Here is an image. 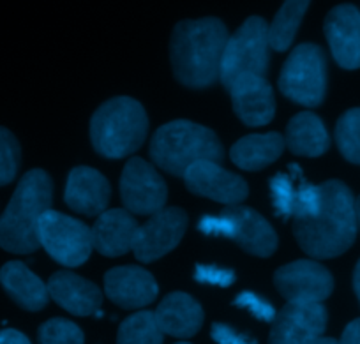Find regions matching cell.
Wrapping results in <instances>:
<instances>
[{
	"label": "cell",
	"mask_w": 360,
	"mask_h": 344,
	"mask_svg": "<svg viewBox=\"0 0 360 344\" xmlns=\"http://www.w3.org/2000/svg\"><path fill=\"white\" fill-rule=\"evenodd\" d=\"M321 207L314 217L295 219L293 234L300 248L318 260L335 258L352 248L356 237L355 198L339 180L321 184Z\"/></svg>",
	"instance_id": "6da1fadb"
},
{
	"label": "cell",
	"mask_w": 360,
	"mask_h": 344,
	"mask_svg": "<svg viewBox=\"0 0 360 344\" xmlns=\"http://www.w3.org/2000/svg\"><path fill=\"white\" fill-rule=\"evenodd\" d=\"M228 39L226 27L217 18L176 23L169 43L175 78L191 89H205L217 82Z\"/></svg>",
	"instance_id": "7a4b0ae2"
},
{
	"label": "cell",
	"mask_w": 360,
	"mask_h": 344,
	"mask_svg": "<svg viewBox=\"0 0 360 344\" xmlns=\"http://www.w3.org/2000/svg\"><path fill=\"white\" fill-rule=\"evenodd\" d=\"M53 186L44 170H30L16 186L15 194L0 215V248L15 255H29L39 248L37 228L50 210Z\"/></svg>",
	"instance_id": "3957f363"
},
{
	"label": "cell",
	"mask_w": 360,
	"mask_h": 344,
	"mask_svg": "<svg viewBox=\"0 0 360 344\" xmlns=\"http://www.w3.org/2000/svg\"><path fill=\"white\" fill-rule=\"evenodd\" d=\"M150 158L169 175L184 177L200 161L221 163L224 152L219 138L209 127L189 120H173L155 131Z\"/></svg>",
	"instance_id": "277c9868"
},
{
	"label": "cell",
	"mask_w": 360,
	"mask_h": 344,
	"mask_svg": "<svg viewBox=\"0 0 360 344\" xmlns=\"http://www.w3.org/2000/svg\"><path fill=\"white\" fill-rule=\"evenodd\" d=\"M147 129V113L136 99L113 97L92 115L90 140L96 152L105 158L120 159L141 147Z\"/></svg>",
	"instance_id": "5b68a950"
},
{
	"label": "cell",
	"mask_w": 360,
	"mask_h": 344,
	"mask_svg": "<svg viewBox=\"0 0 360 344\" xmlns=\"http://www.w3.org/2000/svg\"><path fill=\"white\" fill-rule=\"evenodd\" d=\"M198 229L210 237H224L237 242L249 255L266 258L278 248V235L262 214L249 207H228L221 215L200 219Z\"/></svg>",
	"instance_id": "8992f818"
},
{
	"label": "cell",
	"mask_w": 360,
	"mask_h": 344,
	"mask_svg": "<svg viewBox=\"0 0 360 344\" xmlns=\"http://www.w3.org/2000/svg\"><path fill=\"white\" fill-rule=\"evenodd\" d=\"M269 69V25L259 16H251L228 39L221 60L219 79L224 89L240 76L252 75L265 78Z\"/></svg>",
	"instance_id": "52a82bcc"
},
{
	"label": "cell",
	"mask_w": 360,
	"mask_h": 344,
	"mask_svg": "<svg viewBox=\"0 0 360 344\" xmlns=\"http://www.w3.org/2000/svg\"><path fill=\"white\" fill-rule=\"evenodd\" d=\"M279 89L288 99L302 106L321 104L327 90V60L320 46L299 44L290 53L279 76Z\"/></svg>",
	"instance_id": "ba28073f"
},
{
	"label": "cell",
	"mask_w": 360,
	"mask_h": 344,
	"mask_svg": "<svg viewBox=\"0 0 360 344\" xmlns=\"http://www.w3.org/2000/svg\"><path fill=\"white\" fill-rule=\"evenodd\" d=\"M39 246L65 267H78L89 260L92 246V231L85 222L60 214L57 210L44 212L37 228Z\"/></svg>",
	"instance_id": "9c48e42d"
},
{
	"label": "cell",
	"mask_w": 360,
	"mask_h": 344,
	"mask_svg": "<svg viewBox=\"0 0 360 344\" xmlns=\"http://www.w3.org/2000/svg\"><path fill=\"white\" fill-rule=\"evenodd\" d=\"M120 196L127 212L154 215L165 208L168 189L154 166L141 158H133L124 166L120 177Z\"/></svg>",
	"instance_id": "30bf717a"
},
{
	"label": "cell",
	"mask_w": 360,
	"mask_h": 344,
	"mask_svg": "<svg viewBox=\"0 0 360 344\" xmlns=\"http://www.w3.org/2000/svg\"><path fill=\"white\" fill-rule=\"evenodd\" d=\"M274 283L288 304H321L334 290L332 274L311 260H297L274 274Z\"/></svg>",
	"instance_id": "8fae6325"
},
{
	"label": "cell",
	"mask_w": 360,
	"mask_h": 344,
	"mask_svg": "<svg viewBox=\"0 0 360 344\" xmlns=\"http://www.w3.org/2000/svg\"><path fill=\"white\" fill-rule=\"evenodd\" d=\"M188 228V214L182 208H162L145 224L138 226L133 253L143 263L155 262L179 246Z\"/></svg>",
	"instance_id": "7c38bea8"
},
{
	"label": "cell",
	"mask_w": 360,
	"mask_h": 344,
	"mask_svg": "<svg viewBox=\"0 0 360 344\" xmlns=\"http://www.w3.org/2000/svg\"><path fill=\"white\" fill-rule=\"evenodd\" d=\"M327 329L321 304H286L272 321L269 344H314Z\"/></svg>",
	"instance_id": "4fadbf2b"
},
{
	"label": "cell",
	"mask_w": 360,
	"mask_h": 344,
	"mask_svg": "<svg viewBox=\"0 0 360 344\" xmlns=\"http://www.w3.org/2000/svg\"><path fill=\"white\" fill-rule=\"evenodd\" d=\"M186 187L193 194L210 198L217 203L238 205L248 198L249 187L242 177L221 168L219 163L200 161L184 175Z\"/></svg>",
	"instance_id": "5bb4252c"
},
{
	"label": "cell",
	"mask_w": 360,
	"mask_h": 344,
	"mask_svg": "<svg viewBox=\"0 0 360 344\" xmlns=\"http://www.w3.org/2000/svg\"><path fill=\"white\" fill-rule=\"evenodd\" d=\"M325 36L332 55L342 69L360 68V11L352 4H341L325 18Z\"/></svg>",
	"instance_id": "9a60e30c"
},
{
	"label": "cell",
	"mask_w": 360,
	"mask_h": 344,
	"mask_svg": "<svg viewBox=\"0 0 360 344\" xmlns=\"http://www.w3.org/2000/svg\"><path fill=\"white\" fill-rule=\"evenodd\" d=\"M228 92L231 94L235 113L245 126H265L274 119V90L262 76H240Z\"/></svg>",
	"instance_id": "2e32d148"
},
{
	"label": "cell",
	"mask_w": 360,
	"mask_h": 344,
	"mask_svg": "<svg viewBox=\"0 0 360 344\" xmlns=\"http://www.w3.org/2000/svg\"><path fill=\"white\" fill-rule=\"evenodd\" d=\"M105 291L113 304L124 309L145 307L158 297L154 276L141 267H115L105 274Z\"/></svg>",
	"instance_id": "e0dca14e"
},
{
	"label": "cell",
	"mask_w": 360,
	"mask_h": 344,
	"mask_svg": "<svg viewBox=\"0 0 360 344\" xmlns=\"http://www.w3.org/2000/svg\"><path fill=\"white\" fill-rule=\"evenodd\" d=\"M108 180L105 175L89 166H76L71 170L65 186V203L83 215H101L110 203Z\"/></svg>",
	"instance_id": "ac0fdd59"
},
{
	"label": "cell",
	"mask_w": 360,
	"mask_h": 344,
	"mask_svg": "<svg viewBox=\"0 0 360 344\" xmlns=\"http://www.w3.org/2000/svg\"><path fill=\"white\" fill-rule=\"evenodd\" d=\"M90 231H92V246L96 251L101 253L103 256L115 258L126 255L127 251H133L138 224L127 210L112 208L99 215Z\"/></svg>",
	"instance_id": "d6986e66"
},
{
	"label": "cell",
	"mask_w": 360,
	"mask_h": 344,
	"mask_svg": "<svg viewBox=\"0 0 360 344\" xmlns=\"http://www.w3.org/2000/svg\"><path fill=\"white\" fill-rule=\"evenodd\" d=\"M46 286L50 297L75 316L94 314L103 304L101 290L94 283L68 270L55 272Z\"/></svg>",
	"instance_id": "ffe728a7"
},
{
	"label": "cell",
	"mask_w": 360,
	"mask_h": 344,
	"mask_svg": "<svg viewBox=\"0 0 360 344\" xmlns=\"http://www.w3.org/2000/svg\"><path fill=\"white\" fill-rule=\"evenodd\" d=\"M154 316L162 333L182 339L193 337L203 325L202 305L184 291H173L162 298Z\"/></svg>",
	"instance_id": "44dd1931"
},
{
	"label": "cell",
	"mask_w": 360,
	"mask_h": 344,
	"mask_svg": "<svg viewBox=\"0 0 360 344\" xmlns=\"http://www.w3.org/2000/svg\"><path fill=\"white\" fill-rule=\"evenodd\" d=\"M0 284L9 297L27 311H41L46 307L48 286L22 262H8L0 269Z\"/></svg>",
	"instance_id": "7402d4cb"
},
{
	"label": "cell",
	"mask_w": 360,
	"mask_h": 344,
	"mask_svg": "<svg viewBox=\"0 0 360 344\" xmlns=\"http://www.w3.org/2000/svg\"><path fill=\"white\" fill-rule=\"evenodd\" d=\"M285 144L293 154L318 158L328 151L330 138L318 115L313 111H300L286 127Z\"/></svg>",
	"instance_id": "603a6c76"
},
{
	"label": "cell",
	"mask_w": 360,
	"mask_h": 344,
	"mask_svg": "<svg viewBox=\"0 0 360 344\" xmlns=\"http://www.w3.org/2000/svg\"><path fill=\"white\" fill-rule=\"evenodd\" d=\"M285 138L279 133L249 134L231 147V161L242 170L256 172L272 165L285 151Z\"/></svg>",
	"instance_id": "cb8c5ba5"
},
{
	"label": "cell",
	"mask_w": 360,
	"mask_h": 344,
	"mask_svg": "<svg viewBox=\"0 0 360 344\" xmlns=\"http://www.w3.org/2000/svg\"><path fill=\"white\" fill-rule=\"evenodd\" d=\"M309 2H285L274 22L269 25V46L276 51H286L292 46L300 22L306 15Z\"/></svg>",
	"instance_id": "d4e9b609"
},
{
	"label": "cell",
	"mask_w": 360,
	"mask_h": 344,
	"mask_svg": "<svg viewBox=\"0 0 360 344\" xmlns=\"http://www.w3.org/2000/svg\"><path fill=\"white\" fill-rule=\"evenodd\" d=\"M162 330L155 321L154 312L138 311L122 321L117 344H162Z\"/></svg>",
	"instance_id": "484cf974"
},
{
	"label": "cell",
	"mask_w": 360,
	"mask_h": 344,
	"mask_svg": "<svg viewBox=\"0 0 360 344\" xmlns=\"http://www.w3.org/2000/svg\"><path fill=\"white\" fill-rule=\"evenodd\" d=\"M335 141L346 161L360 165V108L341 115L335 126Z\"/></svg>",
	"instance_id": "4316f807"
},
{
	"label": "cell",
	"mask_w": 360,
	"mask_h": 344,
	"mask_svg": "<svg viewBox=\"0 0 360 344\" xmlns=\"http://www.w3.org/2000/svg\"><path fill=\"white\" fill-rule=\"evenodd\" d=\"M83 332L76 323L51 318L39 326V344H83Z\"/></svg>",
	"instance_id": "83f0119b"
},
{
	"label": "cell",
	"mask_w": 360,
	"mask_h": 344,
	"mask_svg": "<svg viewBox=\"0 0 360 344\" xmlns=\"http://www.w3.org/2000/svg\"><path fill=\"white\" fill-rule=\"evenodd\" d=\"M297 187H299V184H295V175L290 177L285 173H278L274 179L270 180V193H272V200H274L276 215H281L283 219L293 217Z\"/></svg>",
	"instance_id": "f1b7e54d"
},
{
	"label": "cell",
	"mask_w": 360,
	"mask_h": 344,
	"mask_svg": "<svg viewBox=\"0 0 360 344\" xmlns=\"http://www.w3.org/2000/svg\"><path fill=\"white\" fill-rule=\"evenodd\" d=\"M20 168V144L15 134L0 127V186L13 182Z\"/></svg>",
	"instance_id": "f546056e"
},
{
	"label": "cell",
	"mask_w": 360,
	"mask_h": 344,
	"mask_svg": "<svg viewBox=\"0 0 360 344\" xmlns=\"http://www.w3.org/2000/svg\"><path fill=\"white\" fill-rule=\"evenodd\" d=\"M237 307L248 309L255 318H258L259 321H274L276 316H278V311L274 309V305L266 302L265 298H262L259 295L252 293V291H242L233 302Z\"/></svg>",
	"instance_id": "4dcf8cb0"
},
{
	"label": "cell",
	"mask_w": 360,
	"mask_h": 344,
	"mask_svg": "<svg viewBox=\"0 0 360 344\" xmlns=\"http://www.w3.org/2000/svg\"><path fill=\"white\" fill-rule=\"evenodd\" d=\"M195 279L203 284H214V286L228 288L233 284L235 272L230 269H223V267L198 263L195 269Z\"/></svg>",
	"instance_id": "1f68e13d"
},
{
	"label": "cell",
	"mask_w": 360,
	"mask_h": 344,
	"mask_svg": "<svg viewBox=\"0 0 360 344\" xmlns=\"http://www.w3.org/2000/svg\"><path fill=\"white\" fill-rule=\"evenodd\" d=\"M210 333H212V339L217 344H258L256 339H251V337L244 336V333H238L237 330L224 325V323H214Z\"/></svg>",
	"instance_id": "d6a6232c"
},
{
	"label": "cell",
	"mask_w": 360,
	"mask_h": 344,
	"mask_svg": "<svg viewBox=\"0 0 360 344\" xmlns=\"http://www.w3.org/2000/svg\"><path fill=\"white\" fill-rule=\"evenodd\" d=\"M338 344H360V318L353 319L342 332Z\"/></svg>",
	"instance_id": "836d02e7"
},
{
	"label": "cell",
	"mask_w": 360,
	"mask_h": 344,
	"mask_svg": "<svg viewBox=\"0 0 360 344\" xmlns=\"http://www.w3.org/2000/svg\"><path fill=\"white\" fill-rule=\"evenodd\" d=\"M0 344H30L29 337L18 330L6 329L0 330Z\"/></svg>",
	"instance_id": "e575fe53"
},
{
	"label": "cell",
	"mask_w": 360,
	"mask_h": 344,
	"mask_svg": "<svg viewBox=\"0 0 360 344\" xmlns=\"http://www.w3.org/2000/svg\"><path fill=\"white\" fill-rule=\"evenodd\" d=\"M353 290H355L356 297H359V302H360V260L355 267V272H353Z\"/></svg>",
	"instance_id": "d590c367"
},
{
	"label": "cell",
	"mask_w": 360,
	"mask_h": 344,
	"mask_svg": "<svg viewBox=\"0 0 360 344\" xmlns=\"http://www.w3.org/2000/svg\"><path fill=\"white\" fill-rule=\"evenodd\" d=\"M355 217H356V228L360 229V196L355 200Z\"/></svg>",
	"instance_id": "8d00e7d4"
},
{
	"label": "cell",
	"mask_w": 360,
	"mask_h": 344,
	"mask_svg": "<svg viewBox=\"0 0 360 344\" xmlns=\"http://www.w3.org/2000/svg\"><path fill=\"white\" fill-rule=\"evenodd\" d=\"M314 344H338V340L330 339V337H321V339H318Z\"/></svg>",
	"instance_id": "74e56055"
},
{
	"label": "cell",
	"mask_w": 360,
	"mask_h": 344,
	"mask_svg": "<svg viewBox=\"0 0 360 344\" xmlns=\"http://www.w3.org/2000/svg\"><path fill=\"white\" fill-rule=\"evenodd\" d=\"M176 344H189V343H176Z\"/></svg>",
	"instance_id": "f35d334b"
}]
</instances>
